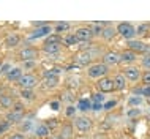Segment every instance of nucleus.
I'll return each instance as SVG.
<instances>
[{
    "label": "nucleus",
    "mask_w": 150,
    "mask_h": 139,
    "mask_svg": "<svg viewBox=\"0 0 150 139\" xmlns=\"http://www.w3.org/2000/svg\"><path fill=\"white\" fill-rule=\"evenodd\" d=\"M63 41H65V44H67V46H73V44H78L79 40L76 38V35H67V36L63 38Z\"/></svg>",
    "instance_id": "obj_25"
},
{
    "label": "nucleus",
    "mask_w": 150,
    "mask_h": 139,
    "mask_svg": "<svg viewBox=\"0 0 150 139\" xmlns=\"http://www.w3.org/2000/svg\"><path fill=\"white\" fill-rule=\"evenodd\" d=\"M145 55H150V46L147 44V49H145Z\"/></svg>",
    "instance_id": "obj_42"
},
{
    "label": "nucleus",
    "mask_w": 150,
    "mask_h": 139,
    "mask_svg": "<svg viewBox=\"0 0 150 139\" xmlns=\"http://www.w3.org/2000/svg\"><path fill=\"white\" fill-rule=\"evenodd\" d=\"M68 28H70V24H68V22H59L57 26L54 27V32L57 35H60V33H63V32H67Z\"/></svg>",
    "instance_id": "obj_23"
},
{
    "label": "nucleus",
    "mask_w": 150,
    "mask_h": 139,
    "mask_svg": "<svg viewBox=\"0 0 150 139\" xmlns=\"http://www.w3.org/2000/svg\"><path fill=\"white\" fill-rule=\"evenodd\" d=\"M51 109H52V111H59V109H60V103H59V101H51Z\"/></svg>",
    "instance_id": "obj_37"
},
{
    "label": "nucleus",
    "mask_w": 150,
    "mask_h": 139,
    "mask_svg": "<svg viewBox=\"0 0 150 139\" xmlns=\"http://www.w3.org/2000/svg\"><path fill=\"white\" fill-rule=\"evenodd\" d=\"M123 76H125V79L131 81V82H136L141 77V70L136 68V67H128V68H125Z\"/></svg>",
    "instance_id": "obj_12"
},
{
    "label": "nucleus",
    "mask_w": 150,
    "mask_h": 139,
    "mask_svg": "<svg viewBox=\"0 0 150 139\" xmlns=\"http://www.w3.org/2000/svg\"><path fill=\"white\" fill-rule=\"evenodd\" d=\"M49 134H51V130H49V126H47L46 123H40L35 128V136L36 138H47Z\"/></svg>",
    "instance_id": "obj_17"
},
{
    "label": "nucleus",
    "mask_w": 150,
    "mask_h": 139,
    "mask_svg": "<svg viewBox=\"0 0 150 139\" xmlns=\"http://www.w3.org/2000/svg\"><path fill=\"white\" fill-rule=\"evenodd\" d=\"M11 68H13V67H11V65L8 63V62L3 63V65H0V74H8Z\"/></svg>",
    "instance_id": "obj_29"
},
{
    "label": "nucleus",
    "mask_w": 150,
    "mask_h": 139,
    "mask_svg": "<svg viewBox=\"0 0 150 139\" xmlns=\"http://www.w3.org/2000/svg\"><path fill=\"white\" fill-rule=\"evenodd\" d=\"M10 103H11V101L8 100V98H2V104H3V106H6V108H8V106H10Z\"/></svg>",
    "instance_id": "obj_41"
},
{
    "label": "nucleus",
    "mask_w": 150,
    "mask_h": 139,
    "mask_svg": "<svg viewBox=\"0 0 150 139\" xmlns=\"http://www.w3.org/2000/svg\"><path fill=\"white\" fill-rule=\"evenodd\" d=\"M10 139H25V138H24V134H21V133H14L13 136H10Z\"/></svg>",
    "instance_id": "obj_40"
},
{
    "label": "nucleus",
    "mask_w": 150,
    "mask_h": 139,
    "mask_svg": "<svg viewBox=\"0 0 150 139\" xmlns=\"http://www.w3.org/2000/svg\"><path fill=\"white\" fill-rule=\"evenodd\" d=\"M74 35H76V38L79 40V43H87V41H90L93 36H95L90 27H81V28L76 30Z\"/></svg>",
    "instance_id": "obj_7"
},
{
    "label": "nucleus",
    "mask_w": 150,
    "mask_h": 139,
    "mask_svg": "<svg viewBox=\"0 0 150 139\" xmlns=\"http://www.w3.org/2000/svg\"><path fill=\"white\" fill-rule=\"evenodd\" d=\"M141 79H142L144 85H150V71H145L144 74H141Z\"/></svg>",
    "instance_id": "obj_30"
},
{
    "label": "nucleus",
    "mask_w": 150,
    "mask_h": 139,
    "mask_svg": "<svg viewBox=\"0 0 150 139\" xmlns=\"http://www.w3.org/2000/svg\"><path fill=\"white\" fill-rule=\"evenodd\" d=\"M114 85H115V90H123L127 87V79H125L123 74H117L114 77Z\"/></svg>",
    "instance_id": "obj_21"
},
{
    "label": "nucleus",
    "mask_w": 150,
    "mask_h": 139,
    "mask_svg": "<svg viewBox=\"0 0 150 139\" xmlns=\"http://www.w3.org/2000/svg\"><path fill=\"white\" fill-rule=\"evenodd\" d=\"M109 71V67L104 63H95V65H90L87 70V74L88 77H93V79H101L108 74Z\"/></svg>",
    "instance_id": "obj_1"
},
{
    "label": "nucleus",
    "mask_w": 150,
    "mask_h": 139,
    "mask_svg": "<svg viewBox=\"0 0 150 139\" xmlns=\"http://www.w3.org/2000/svg\"><path fill=\"white\" fill-rule=\"evenodd\" d=\"M137 54H134L133 51H123V52H120V63H133V62H136V57Z\"/></svg>",
    "instance_id": "obj_15"
},
{
    "label": "nucleus",
    "mask_w": 150,
    "mask_h": 139,
    "mask_svg": "<svg viewBox=\"0 0 150 139\" xmlns=\"http://www.w3.org/2000/svg\"><path fill=\"white\" fill-rule=\"evenodd\" d=\"M128 49L133 51L134 54H145L147 44L144 41H139V40H131V41H128Z\"/></svg>",
    "instance_id": "obj_11"
},
{
    "label": "nucleus",
    "mask_w": 150,
    "mask_h": 139,
    "mask_svg": "<svg viewBox=\"0 0 150 139\" xmlns=\"http://www.w3.org/2000/svg\"><path fill=\"white\" fill-rule=\"evenodd\" d=\"M46 43H62V38H60V35H57V33H55V35H49V36H47V40H46Z\"/></svg>",
    "instance_id": "obj_28"
},
{
    "label": "nucleus",
    "mask_w": 150,
    "mask_h": 139,
    "mask_svg": "<svg viewBox=\"0 0 150 139\" xmlns=\"http://www.w3.org/2000/svg\"><path fill=\"white\" fill-rule=\"evenodd\" d=\"M117 32H119L125 40H128V41H131V40L136 36V28L129 22H120L119 26H117Z\"/></svg>",
    "instance_id": "obj_2"
},
{
    "label": "nucleus",
    "mask_w": 150,
    "mask_h": 139,
    "mask_svg": "<svg viewBox=\"0 0 150 139\" xmlns=\"http://www.w3.org/2000/svg\"><path fill=\"white\" fill-rule=\"evenodd\" d=\"M98 89L101 93H111L115 90V85H114V79L111 77H101L100 82H98Z\"/></svg>",
    "instance_id": "obj_8"
},
{
    "label": "nucleus",
    "mask_w": 150,
    "mask_h": 139,
    "mask_svg": "<svg viewBox=\"0 0 150 139\" xmlns=\"http://www.w3.org/2000/svg\"><path fill=\"white\" fill-rule=\"evenodd\" d=\"M93 60V54L90 51H82V52H79L78 55H76V62H78V65H88Z\"/></svg>",
    "instance_id": "obj_13"
},
{
    "label": "nucleus",
    "mask_w": 150,
    "mask_h": 139,
    "mask_svg": "<svg viewBox=\"0 0 150 139\" xmlns=\"http://www.w3.org/2000/svg\"><path fill=\"white\" fill-rule=\"evenodd\" d=\"M21 96L25 98V100H33V92L30 89H22L21 90Z\"/></svg>",
    "instance_id": "obj_27"
},
{
    "label": "nucleus",
    "mask_w": 150,
    "mask_h": 139,
    "mask_svg": "<svg viewBox=\"0 0 150 139\" xmlns=\"http://www.w3.org/2000/svg\"><path fill=\"white\" fill-rule=\"evenodd\" d=\"M22 74H24V73H22L21 68H11L10 73L6 74V79L8 81H13V82H18V81L22 77Z\"/></svg>",
    "instance_id": "obj_18"
},
{
    "label": "nucleus",
    "mask_w": 150,
    "mask_h": 139,
    "mask_svg": "<svg viewBox=\"0 0 150 139\" xmlns=\"http://www.w3.org/2000/svg\"><path fill=\"white\" fill-rule=\"evenodd\" d=\"M141 95L150 98V85H145L144 89H141Z\"/></svg>",
    "instance_id": "obj_35"
},
{
    "label": "nucleus",
    "mask_w": 150,
    "mask_h": 139,
    "mask_svg": "<svg viewBox=\"0 0 150 139\" xmlns=\"http://www.w3.org/2000/svg\"><path fill=\"white\" fill-rule=\"evenodd\" d=\"M115 104H117V101H115V100H112V101H108V103L103 106V109H106V111H111L112 108H115Z\"/></svg>",
    "instance_id": "obj_32"
},
{
    "label": "nucleus",
    "mask_w": 150,
    "mask_h": 139,
    "mask_svg": "<svg viewBox=\"0 0 150 139\" xmlns=\"http://www.w3.org/2000/svg\"><path fill=\"white\" fill-rule=\"evenodd\" d=\"M18 84L21 85V89H33L36 84H38V77L35 74H30V73H25V74H22V77L18 81Z\"/></svg>",
    "instance_id": "obj_3"
},
{
    "label": "nucleus",
    "mask_w": 150,
    "mask_h": 139,
    "mask_svg": "<svg viewBox=\"0 0 150 139\" xmlns=\"http://www.w3.org/2000/svg\"><path fill=\"white\" fill-rule=\"evenodd\" d=\"M19 41H21V36H19V35H16V33H13V35H8L6 38H5V44H6L8 48H14V46H18Z\"/></svg>",
    "instance_id": "obj_20"
},
{
    "label": "nucleus",
    "mask_w": 150,
    "mask_h": 139,
    "mask_svg": "<svg viewBox=\"0 0 150 139\" xmlns=\"http://www.w3.org/2000/svg\"><path fill=\"white\" fill-rule=\"evenodd\" d=\"M141 109L139 108H131V111H128V117H139Z\"/></svg>",
    "instance_id": "obj_31"
},
{
    "label": "nucleus",
    "mask_w": 150,
    "mask_h": 139,
    "mask_svg": "<svg viewBox=\"0 0 150 139\" xmlns=\"http://www.w3.org/2000/svg\"><path fill=\"white\" fill-rule=\"evenodd\" d=\"M59 82H60V79H59V74H57V70H55V71H49V73H46V74H44L43 84H44V87H46V89L57 87Z\"/></svg>",
    "instance_id": "obj_5"
},
{
    "label": "nucleus",
    "mask_w": 150,
    "mask_h": 139,
    "mask_svg": "<svg viewBox=\"0 0 150 139\" xmlns=\"http://www.w3.org/2000/svg\"><path fill=\"white\" fill-rule=\"evenodd\" d=\"M38 57V51L35 48H24L21 52H19V59L22 62H33V60Z\"/></svg>",
    "instance_id": "obj_9"
},
{
    "label": "nucleus",
    "mask_w": 150,
    "mask_h": 139,
    "mask_svg": "<svg viewBox=\"0 0 150 139\" xmlns=\"http://www.w3.org/2000/svg\"><path fill=\"white\" fill-rule=\"evenodd\" d=\"M22 117H24V109H22V106H21V104H16L14 108H13V111L8 112L6 122H8V123H14V122L22 120Z\"/></svg>",
    "instance_id": "obj_6"
},
{
    "label": "nucleus",
    "mask_w": 150,
    "mask_h": 139,
    "mask_svg": "<svg viewBox=\"0 0 150 139\" xmlns=\"http://www.w3.org/2000/svg\"><path fill=\"white\" fill-rule=\"evenodd\" d=\"M43 51L49 55H57L60 52V44L59 43H44Z\"/></svg>",
    "instance_id": "obj_16"
},
{
    "label": "nucleus",
    "mask_w": 150,
    "mask_h": 139,
    "mask_svg": "<svg viewBox=\"0 0 150 139\" xmlns=\"http://www.w3.org/2000/svg\"><path fill=\"white\" fill-rule=\"evenodd\" d=\"M51 32H52V28L51 26H43V27H38L36 30L32 33L30 38L32 40H36V38H43V36H47V35H51Z\"/></svg>",
    "instance_id": "obj_14"
},
{
    "label": "nucleus",
    "mask_w": 150,
    "mask_h": 139,
    "mask_svg": "<svg viewBox=\"0 0 150 139\" xmlns=\"http://www.w3.org/2000/svg\"><path fill=\"white\" fill-rule=\"evenodd\" d=\"M103 100H104V96L101 95V92L100 93H93V101H95V103H103Z\"/></svg>",
    "instance_id": "obj_34"
},
{
    "label": "nucleus",
    "mask_w": 150,
    "mask_h": 139,
    "mask_svg": "<svg viewBox=\"0 0 150 139\" xmlns=\"http://www.w3.org/2000/svg\"><path fill=\"white\" fill-rule=\"evenodd\" d=\"M78 108L81 111H88V109H92V101L87 100V98H82V100H79Z\"/></svg>",
    "instance_id": "obj_22"
},
{
    "label": "nucleus",
    "mask_w": 150,
    "mask_h": 139,
    "mask_svg": "<svg viewBox=\"0 0 150 139\" xmlns=\"http://www.w3.org/2000/svg\"><path fill=\"white\" fill-rule=\"evenodd\" d=\"M73 111H74V109H73L71 106H70V109H68V116H71V114H73Z\"/></svg>",
    "instance_id": "obj_43"
},
{
    "label": "nucleus",
    "mask_w": 150,
    "mask_h": 139,
    "mask_svg": "<svg viewBox=\"0 0 150 139\" xmlns=\"http://www.w3.org/2000/svg\"><path fill=\"white\" fill-rule=\"evenodd\" d=\"M103 63L108 65V67L119 65V63H120V52H115V51L106 52V54H104V57H103Z\"/></svg>",
    "instance_id": "obj_10"
},
{
    "label": "nucleus",
    "mask_w": 150,
    "mask_h": 139,
    "mask_svg": "<svg viewBox=\"0 0 150 139\" xmlns=\"http://www.w3.org/2000/svg\"><path fill=\"white\" fill-rule=\"evenodd\" d=\"M149 28V26H141V27H137L136 28V35L139 33V35H142V33H145V30Z\"/></svg>",
    "instance_id": "obj_36"
},
{
    "label": "nucleus",
    "mask_w": 150,
    "mask_h": 139,
    "mask_svg": "<svg viewBox=\"0 0 150 139\" xmlns=\"http://www.w3.org/2000/svg\"><path fill=\"white\" fill-rule=\"evenodd\" d=\"M104 36L106 40H111L112 36L115 35V32H114V28H111V27H108V28H103V33H101Z\"/></svg>",
    "instance_id": "obj_26"
},
{
    "label": "nucleus",
    "mask_w": 150,
    "mask_h": 139,
    "mask_svg": "<svg viewBox=\"0 0 150 139\" xmlns=\"http://www.w3.org/2000/svg\"><path fill=\"white\" fill-rule=\"evenodd\" d=\"M74 126L79 133H88L92 130V120L87 117H76L74 118Z\"/></svg>",
    "instance_id": "obj_4"
},
{
    "label": "nucleus",
    "mask_w": 150,
    "mask_h": 139,
    "mask_svg": "<svg viewBox=\"0 0 150 139\" xmlns=\"http://www.w3.org/2000/svg\"><path fill=\"white\" fill-rule=\"evenodd\" d=\"M142 67L147 68V71H150V55H145L142 59Z\"/></svg>",
    "instance_id": "obj_33"
},
{
    "label": "nucleus",
    "mask_w": 150,
    "mask_h": 139,
    "mask_svg": "<svg viewBox=\"0 0 150 139\" xmlns=\"http://www.w3.org/2000/svg\"><path fill=\"white\" fill-rule=\"evenodd\" d=\"M71 125H65L62 128V133H60V138L62 139H70L71 138Z\"/></svg>",
    "instance_id": "obj_24"
},
{
    "label": "nucleus",
    "mask_w": 150,
    "mask_h": 139,
    "mask_svg": "<svg viewBox=\"0 0 150 139\" xmlns=\"http://www.w3.org/2000/svg\"><path fill=\"white\" fill-rule=\"evenodd\" d=\"M144 103V98L141 95H133L128 98V106L129 108H139V106H142Z\"/></svg>",
    "instance_id": "obj_19"
},
{
    "label": "nucleus",
    "mask_w": 150,
    "mask_h": 139,
    "mask_svg": "<svg viewBox=\"0 0 150 139\" xmlns=\"http://www.w3.org/2000/svg\"><path fill=\"white\" fill-rule=\"evenodd\" d=\"M10 128V123L8 122H3L2 125H0V133H3V131H6V130Z\"/></svg>",
    "instance_id": "obj_38"
},
{
    "label": "nucleus",
    "mask_w": 150,
    "mask_h": 139,
    "mask_svg": "<svg viewBox=\"0 0 150 139\" xmlns=\"http://www.w3.org/2000/svg\"><path fill=\"white\" fill-rule=\"evenodd\" d=\"M92 109H93V111H100V109H103V104H101V103H93Z\"/></svg>",
    "instance_id": "obj_39"
}]
</instances>
